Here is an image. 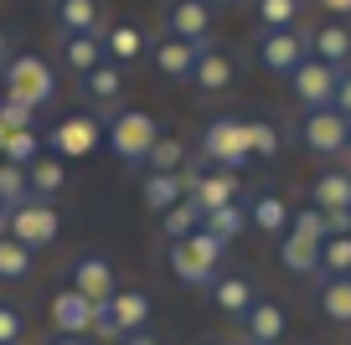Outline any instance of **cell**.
Returning <instances> with one entry per match:
<instances>
[{
  "instance_id": "cell-20",
  "label": "cell",
  "mask_w": 351,
  "mask_h": 345,
  "mask_svg": "<svg viewBox=\"0 0 351 345\" xmlns=\"http://www.w3.org/2000/svg\"><path fill=\"white\" fill-rule=\"evenodd\" d=\"M310 206H320L326 216H351V170L330 165L310 181Z\"/></svg>"
},
{
  "instance_id": "cell-12",
  "label": "cell",
  "mask_w": 351,
  "mask_h": 345,
  "mask_svg": "<svg viewBox=\"0 0 351 345\" xmlns=\"http://www.w3.org/2000/svg\"><path fill=\"white\" fill-rule=\"evenodd\" d=\"M336 83H341V67H326L315 62V57H305V62L289 73V93H295V103L305 108H330V98H336Z\"/></svg>"
},
{
  "instance_id": "cell-7",
  "label": "cell",
  "mask_w": 351,
  "mask_h": 345,
  "mask_svg": "<svg viewBox=\"0 0 351 345\" xmlns=\"http://www.w3.org/2000/svg\"><path fill=\"white\" fill-rule=\"evenodd\" d=\"M212 21H217V11H212L207 0H160V36H171V42L207 47Z\"/></svg>"
},
{
  "instance_id": "cell-9",
  "label": "cell",
  "mask_w": 351,
  "mask_h": 345,
  "mask_svg": "<svg viewBox=\"0 0 351 345\" xmlns=\"http://www.w3.org/2000/svg\"><path fill=\"white\" fill-rule=\"evenodd\" d=\"M42 144H47V155H57V160H83V155H93L104 144V129H99V119H88V114H67V119H57L52 124V134H42Z\"/></svg>"
},
{
  "instance_id": "cell-5",
  "label": "cell",
  "mask_w": 351,
  "mask_h": 345,
  "mask_svg": "<svg viewBox=\"0 0 351 345\" xmlns=\"http://www.w3.org/2000/svg\"><path fill=\"white\" fill-rule=\"evenodd\" d=\"M295 134L315 160H341L346 144H351V119H341L336 108H310V114H300Z\"/></svg>"
},
{
  "instance_id": "cell-52",
  "label": "cell",
  "mask_w": 351,
  "mask_h": 345,
  "mask_svg": "<svg viewBox=\"0 0 351 345\" xmlns=\"http://www.w3.org/2000/svg\"><path fill=\"white\" fill-rule=\"evenodd\" d=\"M310 345H330V340H310Z\"/></svg>"
},
{
  "instance_id": "cell-47",
  "label": "cell",
  "mask_w": 351,
  "mask_h": 345,
  "mask_svg": "<svg viewBox=\"0 0 351 345\" xmlns=\"http://www.w3.org/2000/svg\"><path fill=\"white\" fill-rule=\"evenodd\" d=\"M16 47H11V31H5V26H0V67H5V57H11Z\"/></svg>"
},
{
  "instance_id": "cell-28",
  "label": "cell",
  "mask_w": 351,
  "mask_h": 345,
  "mask_svg": "<svg viewBox=\"0 0 351 345\" xmlns=\"http://www.w3.org/2000/svg\"><path fill=\"white\" fill-rule=\"evenodd\" d=\"M145 170H150V175H181V170H191L186 140H181V134H160L155 150H150V160H145Z\"/></svg>"
},
{
  "instance_id": "cell-39",
  "label": "cell",
  "mask_w": 351,
  "mask_h": 345,
  "mask_svg": "<svg viewBox=\"0 0 351 345\" xmlns=\"http://www.w3.org/2000/svg\"><path fill=\"white\" fill-rule=\"evenodd\" d=\"M289 232H295V238H310V242H326L330 238V216L320 212V206H300V212L289 216Z\"/></svg>"
},
{
  "instance_id": "cell-45",
  "label": "cell",
  "mask_w": 351,
  "mask_h": 345,
  "mask_svg": "<svg viewBox=\"0 0 351 345\" xmlns=\"http://www.w3.org/2000/svg\"><path fill=\"white\" fill-rule=\"evenodd\" d=\"M36 345H93L88 335H47V340H36Z\"/></svg>"
},
{
  "instance_id": "cell-31",
  "label": "cell",
  "mask_w": 351,
  "mask_h": 345,
  "mask_svg": "<svg viewBox=\"0 0 351 345\" xmlns=\"http://www.w3.org/2000/svg\"><path fill=\"white\" fill-rule=\"evenodd\" d=\"M145 320H150V294L145 289H119L114 294V324H119V340L134 330H145Z\"/></svg>"
},
{
  "instance_id": "cell-38",
  "label": "cell",
  "mask_w": 351,
  "mask_h": 345,
  "mask_svg": "<svg viewBox=\"0 0 351 345\" xmlns=\"http://www.w3.org/2000/svg\"><path fill=\"white\" fill-rule=\"evenodd\" d=\"M21 201H32L26 170H21V165H5V160H0V206H5V212H16Z\"/></svg>"
},
{
  "instance_id": "cell-48",
  "label": "cell",
  "mask_w": 351,
  "mask_h": 345,
  "mask_svg": "<svg viewBox=\"0 0 351 345\" xmlns=\"http://www.w3.org/2000/svg\"><path fill=\"white\" fill-rule=\"evenodd\" d=\"M207 5H212V11H222V5H238V0H207Z\"/></svg>"
},
{
  "instance_id": "cell-40",
  "label": "cell",
  "mask_w": 351,
  "mask_h": 345,
  "mask_svg": "<svg viewBox=\"0 0 351 345\" xmlns=\"http://www.w3.org/2000/svg\"><path fill=\"white\" fill-rule=\"evenodd\" d=\"M26 335H32L26 309L11 304V299H0V345H26Z\"/></svg>"
},
{
  "instance_id": "cell-25",
  "label": "cell",
  "mask_w": 351,
  "mask_h": 345,
  "mask_svg": "<svg viewBox=\"0 0 351 345\" xmlns=\"http://www.w3.org/2000/svg\"><path fill=\"white\" fill-rule=\"evenodd\" d=\"M145 52H150V42H145V31L134 21H109V31H104V57H109L114 67L140 62Z\"/></svg>"
},
{
  "instance_id": "cell-37",
  "label": "cell",
  "mask_w": 351,
  "mask_h": 345,
  "mask_svg": "<svg viewBox=\"0 0 351 345\" xmlns=\"http://www.w3.org/2000/svg\"><path fill=\"white\" fill-rule=\"evenodd\" d=\"M47 155V144H42V134L36 129H26V134H5V155L0 160L5 165H21V170H32L36 160Z\"/></svg>"
},
{
  "instance_id": "cell-49",
  "label": "cell",
  "mask_w": 351,
  "mask_h": 345,
  "mask_svg": "<svg viewBox=\"0 0 351 345\" xmlns=\"http://www.w3.org/2000/svg\"><path fill=\"white\" fill-rule=\"evenodd\" d=\"M0 232H5V206H0Z\"/></svg>"
},
{
  "instance_id": "cell-3",
  "label": "cell",
  "mask_w": 351,
  "mask_h": 345,
  "mask_svg": "<svg viewBox=\"0 0 351 345\" xmlns=\"http://www.w3.org/2000/svg\"><path fill=\"white\" fill-rule=\"evenodd\" d=\"M0 93L16 98V103H26L32 114H42V108L57 98L52 62L36 57V52H11V57H5V67H0Z\"/></svg>"
},
{
  "instance_id": "cell-30",
  "label": "cell",
  "mask_w": 351,
  "mask_h": 345,
  "mask_svg": "<svg viewBox=\"0 0 351 345\" xmlns=\"http://www.w3.org/2000/svg\"><path fill=\"white\" fill-rule=\"evenodd\" d=\"M26 186H32L36 201H57V196L67 191V165L57 160V155H42V160L26 170Z\"/></svg>"
},
{
  "instance_id": "cell-2",
  "label": "cell",
  "mask_w": 351,
  "mask_h": 345,
  "mask_svg": "<svg viewBox=\"0 0 351 345\" xmlns=\"http://www.w3.org/2000/svg\"><path fill=\"white\" fill-rule=\"evenodd\" d=\"M222 258H228V248H222L217 238H207V232H191V238L181 242H165V268H171V279L181 283V289H212V279L222 273Z\"/></svg>"
},
{
  "instance_id": "cell-8",
  "label": "cell",
  "mask_w": 351,
  "mask_h": 345,
  "mask_svg": "<svg viewBox=\"0 0 351 345\" xmlns=\"http://www.w3.org/2000/svg\"><path fill=\"white\" fill-rule=\"evenodd\" d=\"M67 289L83 294L88 304H109L119 294V273L104 253H73L67 258Z\"/></svg>"
},
{
  "instance_id": "cell-13",
  "label": "cell",
  "mask_w": 351,
  "mask_h": 345,
  "mask_svg": "<svg viewBox=\"0 0 351 345\" xmlns=\"http://www.w3.org/2000/svg\"><path fill=\"white\" fill-rule=\"evenodd\" d=\"M207 299H212V309H222V314H232V320H243V314H248L253 304L263 299V294H258V279H253L248 268H222L217 279H212Z\"/></svg>"
},
{
  "instance_id": "cell-36",
  "label": "cell",
  "mask_w": 351,
  "mask_h": 345,
  "mask_svg": "<svg viewBox=\"0 0 351 345\" xmlns=\"http://www.w3.org/2000/svg\"><path fill=\"white\" fill-rule=\"evenodd\" d=\"M315 279H351V232L320 242V273Z\"/></svg>"
},
{
  "instance_id": "cell-29",
  "label": "cell",
  "mask_w": 351,
  "mask_h": 345,
  "mask_svg": "<svg viewBox=\"0 0 351 345\" xmlns=\"http://www.w3.org/2000/svg\"><path fill=\"white\" fill-rule=\"evenodd\" d=\"M315 309L330 324H351V279H315Z\"/></svg>"
},
{
  "instance_id": "cell-42",
  "label": "cell",
  "mask_w": 351,
  "mask_h": 345,
  "mask_svg": "<svg viewBox=\"0 0 351 345\" xmlns=\"http://www.w3.org/2000/svg\"><path fill=\"white\" fill-rule=\"evenodd\" d=\"M88 340H119V324H114V299L93 304V324H88Z\"/></svg>"
},
{
  "instance_id": "cell-53",
  "label": "cell",
  "mask_w": 351,
  "mask_h": 345,
  "mask_svg": "<svg viewBox=\"0 0 351 345\" xmlns=\"http://www.w3.org/2000/svg\"><path fill=\"white\" fill-rule=\"evenodd\" d=\"M232 345H248V340H232Z\"/></svg>"
},
{
  "instance_id": "cell-41",
  "label": "cell",
  "mask_w": 351,
  "mask_h": 345,
  "mask_svg": "<svg viewBox=\"0 0 351 345\" xmlns=\"http://www.w3.org/2000/svg\"><path fill=\"white\" fill-rule=\"evenodd\" d=\"M0 129L5 134H26V129H36V114L26 103H16V98L0 93Z\"/></svg>"
},
{
  "instance_id": "cell-35",
  "label": "cell",
  "mask_w": 351,
  "mask_h": 345,
  "mask_svg": "<svg viewBox=\"0 0 351 345\" xmlns=\"http://www.w3.org/2000/svg\"><path fill=\"white\" fill-rule=\"evenodd\" d=\"M248 150H253V160H279V150H285L279 124L263 119V114H248Z\"/></svg>"
},
{
  "instance_id": "cell-18",
  "label": "cell",
  "mask_w": 351,
  "mask_h": 345,
  "mask_svg": "<svg viewBox=\"0 0 351 345\" xmlns=\"http://www.w3.org/2000/svg\"><path fill=\"white\" fill-rule=\"evenodd\" d=\"M191 186H197V165L181 170V175H150V170H145L140 175V201L150 206L155 216H165L176 201H186V196H191Z\"/></svg>"
},
{
  "instance_id": "cell-43",
  "label": "cell",
  "mask_w": 351,
  "mask_h": 345,
  "mask_svg": "<svg viewBox=\"0 0 351 345\" xmlns=\"http://www.w3.org/2000/svg\"><path fill=\"white\" fill-rule=\"evenodd\" d=\"M330 108H336L341 119H351V67H341V83H336V98H330Z\"/></svg>"
},
{
  "instance_id": "cell-54",
  "label": "cell",
  "mask_w": 351,
  "mask_h": 345,
  "mask_svg": "<svg viewBox=\"0 0 351 345\" xmlns=\"http://www.w3.org/2000/svg\"><path fill=\"white\" fill-rule=\"evenodd\" d=\"M346 155H351V144H346Z\"/></svg>"
},
{
  "instance_id": "cell-34",
  "label": "cell",
  "mask_w": 351,
  "mask_h": 345,
  "mask_svg": "<svg viewBox=\"0 0 351 345\" xmlns=\"http://www.w3.org/2000/svg\"><path fill=\"white\" fill-rule=\"evenodd\" d=\"M32 268H36V253L21 248L16 238H5V232H0V283H21V279H32Z\"/></svg>"
},
{
  "instance_id": "cell-4",
  "label": "cell",
  "mask_w": 351,
  "mask_h": 345,
  "mask_svg": "<svg viewBox=\"0 0 351 345\" xmlns=\"http://www.w3.org/2000/svg\"><path fill=\"white\" fill-rule=\"evenodd\" d=\"M160 134L165 129H160L155 114H145V108H119V114L109 119V134H104V140H109V150L119 155L124 165H145Z\"/></svg>"
},
{
  "instance_id": "cell-21",
  "label": "cell",
  "mask_w": 351,
  "mask_h": 345,
  "mask_svg": "<svg viewBox=\"0 0 351 345\" xmlns=\"http://www.w3.org/2000/svg\"><path fill=\"white\" fill-rule=\"evenodd\" d=\"M243 175H228V170H202L197 165V186H191V201L202 206V212H222V206L243 201Z\"/></svg>"
},
{
  "instance_id": "cell-10",
  "label": "cell",
  "mask_w": 351,
  "mask_h": 345,
  "mask_svg": "<svg viewBox=\"0 0 351 345\" xmlns=\"http://www.w3.org/2000/svg\"><path fill=\"white\" fill-rule=\"evenodd\" d=\"M310 57V47H305V31H258L253 36V62L263 67V73H274V77H289L300 62Z\"/></svg>"
},
{
  "instance_id": "cell-24",
  "label": "cell",
  "mask_w": 351,
  "mask_h": 345,
  "mask_svg": "<svg viewBox=\"0 0 351 345\" xmlns=\"http://www.w3.org/2000/svg\"><path fill=\"white\" fill-rule=\"evenodd\" d=\"M197 52H202V47H191V42H171V36H155V47H150L155 73L176 77V83H191V73H197Z\"/></svg>"
},
{
  "instance_id": "cell-17",
  "label": "cell",
  "mask_w": 351,
  "mask_h": 345,
  "mask_svg": "<svg viewBox=\"0 0 351 345\" xmlns=\"http://www.w3.org/2000/svg\"><path fill=\"white\" fill-rule=\"evenodd\" d=\"M238 324H243V340H248V345H279V340H285V330H289V314H285V304H279V299L263 294Z\"/></svg>"
},
{
  "instance_id": "cell-32",
  "label": "cell",
  "mask_w": 351,
  "mask_h": 345,
  "mask_svg": "<svg viewBox=\"0 0 351 345\" xmlns=\"http://www.w3.org/2000/svg\"><path fill=\"white\" fill-rule=\"evenodd\" d=\"M202 222H207V212L186 196V201H176L171 212L160 216V238L165 242H181V238H191V232H202Z\"/></svg>"
},
{
  "instance_id": "cell-16",
  "label": "cell",
  "mask_w": 351,
  "mask_h": 345,
  "mask_svg": "<svg viewBox=\"0 0 351 345\" xmlns=\"http://www.w3.org/2000/svg\"><path fill=\"white\" fill-rule=\"evenodd\" d=\"M243 212H248V227L253 232H263V238H285L289 232V216H295V206L285 201V196L274 191V186H258V191L243 201Z\"/></svg>"
},
{
  "instance_id": "cell-6",
  "label": "cell",
  "mask_w": 351,
  "mask_h": 345,
  "mask_svg": "<svg viewBox=\"0 0 351 345\" xmlns=\"http://www.w3.org/2000/svg\"><path fill=\"white\" fill-rule=\"evenodd\" d=\"M57 232H62V216H57L52 201H21L16 212H5V238H16L21 248L42 253L47 242H57Z\"/></svg>"
},
{
  "instance_id": "cell-33",
  "label": "cell",
  "mask_w": 351,
  "mask_h": 345,
  "mask_svg": "<svg viewBox=\"0 0 351 345\" xmlns=\"http://www.w3.org/2000/svg\"><path fill=\"white\" fill-rule=\"evenodd\" d=\"M202 232L207 238H217L222 248H232V242L248 232V212H243V201H232V206H222V212H207V222H202Z\"/></svg>"
},
{
  "instance_id": "cell-11",
  "label": "cell",
  "mask_w": 351,
  "mask_h": 345,
  "mask_svg": "<svg viewBox=\"0 0 351 345\" xmlns=\"http://www.w3.org/2000/svg\"><path fill=\"white\" fill-rule=\"evenodd\" d=\"M238 73H243V62L232 57V47L207 42V47L197 52V73H191V88H197V98H222L232 83H238Z\"/></svg>"
},
{
  "instance_id": "cell-26",
  "label": "cell",
  "mask_w": 351,
  "mask_h": 345,
  "mask_svg": "<svg viewBox=\"0 0 351 345\" xmlns=\"http://www.w3.org/2000/svg\"><path fill=\"white\" fill-rule=\"evenodd\" d=\"M305 0H253V21H258V31H295L300 21H305Z\"/></svg>"
},
{
  "instance_id": "cell-55",
  "label": "cell",
  "mask_w": 351,
  "mask_h": 345,
  "mask_svg": "<svg viewBox=\"0 0 351 345\" xmlns=\"http://www.w3.org/2000/svg\"><path fill=\"white\" fill-rule=\"evenodd\" d=\"M305 5H310V0H305Z\"/></svg>"
},
{
  "instance_id": "cell-1",
  "label": "cell",
  "mask_w": 351,
  "mask_h": 345,
  "mask_svg": "<svg viewBox=\"0 0 351 345\" xmlns=\"http://www.w3.org/2000/svg\"><path fill=\"white\" fill-rule=\"evenodd\" d=\"M191 160H202L207 170H228V175H243L253 165V150H248V119L243 114H217V119H207V129H202L197 150H191Z\"/></svg>"
},
{
  "instance_id": "cell-50",
  "label": "cell",
  "mask_w": 351,
  "mask_h": 345,
  "mask_svg": "<svg viewBox=\"0 0 351 345\" xmlns=\"http://www.w3.org/2000/svg\"><path fill=\"white\" fill-rule=\"evenodd\" d=\"M0 155H5V129H0Z\"/></svg>"
},
{
  "instance_id": "cell-22",
  "label": "cell",
  "mask_w": 351,
  "mask_h": 345,
  "mask_svg": "<svg viewBox=\"0 0 351 345\" xmlns=\"http://www.w3.org/2000/svg\"><path fill=\"white\" fill-rule=\"evenodd\" d=\"M57 62H62V73L77 83V77H88L99 62H109V57H104L99 36H57Z\"/></svg>"
},
{
  "instance_id": "cell-14",
  "label": "cell",
  "mask_w": 351,
  "mask_h": 345,
  "mask_svg": "<svg viewBox=\"0 0 351 345\" xmlns=\"http://www.w3.org/2000/svg\"><path fill=\"white\" fill-rule=\"evenodd\" d=\"M305 31V47H310V57L315 62H326V67H351V21H310V26H300Z\"/></svg>"
},
{
  "instance_id": "cell-15",
  "label": "cell",
  "mask_w": 351,
  "mask_h": 345,
  "mask_svg": "<svg viewBox=\"0 0 351 345\" xmlns=\"http://www.w3.org/2000/svg\"><path fill=\"white\" fill-rule=\"evenodd\" d=\"M52 21L57 36H99L109 31V16H104V0H52Z\"/></svg>"
},
{
  "instance_id": "cell-19",
  "label": "cell",
  "mask_w": 351,
  "mask_h": 345,
  "mask_svg": "<svg viewBox=\"0 0 351 345\" xmlns=\"http://www.w3.org/2000/svg\"><path fill=\"white\" fill-rule=\"evenodd\" d=\"M77 93H83L93 108H109V119H114V114H119V103H124V67L99 62L88 77H77Z\"/></svg>"
},
{
  "instance_id": "cell-23",
  "label": "cell",
  "mask_w": 351,
  "mask_h": 345,
  "mask_svg": "<svg viewBox=\"0 0 351 345\" xmlns=\"http://www.w3.org/2000/svg\"><path fill=\"white\" fill-rule=\"evenodd\" d=\"M47 314H52V335H88V324H93V304H88L83 294H73V289L52 294Z\"/></svg>"
},
{
  "instance_id": "cell-51",
  "label": "cell",
  "mask_w": 351,
  "mask_h": 345,
  "mask_svg": "<svg viewBox=\"0 0 351 345\" xmlns=\"http://www.w3.org/2000/svg\"><path fill=\"white\" fill-rule=\"evenodd\" d=\"M212 345H232V340H212Z\"/></svg>"
},
{
  "instance_id": "cell-27",
  "label": "cell",
  "mask_w": 351,
  "mask_h": 345,
  "mask_svg": "<svg viewBox=\"0 0 351 345\" xmlns=\"http://www.w3.org/2000/svg\"><path fill=\"white\" fill-rule=\"evenodd\" d=\"M279 263H285V273H295V279H315L320 273V242L285 232V238H279Z\"/></svg>"
},
{
  "instance_id": "cell-44",
  "label": "cell",
  "mask_w": 351,
  "mask_h": 345,
  "mask_svg": "<svg viewBox=\"0 0 351 345\" xmlns=\"http://www.w3.org/2000/svg\"><path fill=\"white\" fill-rule=\"evenodd\" d=\"M326 21H351V0H310Z\"/></svg>"
},
{
  "instance_id": "cell-46",
  "label": "cell",
  "mask_w": 351,
  "mask_h": 345,
  "mask_svg": "<svg viewBox=\"0 0 351 345\" xmlns=\"http://www.w3.org/2000/svg\"><path fill=\"white\" fill-rule=\"evenodd\" d=\"M119 345H160V340H155V335H145V330H134V335H124Z\"/></svg>"
}]
</instances>
